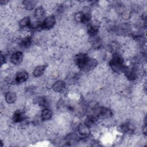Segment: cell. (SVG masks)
Listing matches in <instances>:
<instances>
[{"instance_id": "cell-1", "label": "cell", "mask_w": 147, "mask_h": 147, "mask_svg": "<svg viewBox=\"0 0 147 147\" xmlns=\"http://www.w3.org/2000/svg\"><path fill=\"white\" fill-rule=\"evenodd\" d=\"M29 79V74L25 70H20L14 75V80L12 85L22 84L26 82Z\"/></svg>"}, {"instance_id": "cell-2", "label": "cell", "mask_w": 147, "mask_h": 147, "mask_svg": "<svg viewBox=\"0 0 147 147\" xmlns=\"http://www.w3.org/2000/svg\"><path fill=\"white\" fill-rule=\"evenodd\" d=\"M56 18L53 14L47 16L42 22V26L44 30H50L55 27Z\"/></svg>"}, {"instance_id": "cell-3", "label": "cell", "mask_w": 147, "mask_h": 147, "mask_svg": "<svg viewBox=\"0 0 147 147\" xmlns=\"http://www.w3.org/2000/svg\"><path fill=\"white\" fill-rule=\"evenodd\" d=\"M51 90L54 92L63 94L67 91V83L63 80H57L52 84Z\"/></svg>"}, {"instance_id": "cell-4", "label": "cell", "mask_w": 147, "mask_h": 147, "mask_svg": "<svg viewBox=\"0 0 147 147\" xmlns=\"http://www.w3.org/2000/svg\"><path fill=\"white\" fill-rule=\"evenodd\" d=\"M9 59L11 64L18 66L23 63L24 60V55L22 51H16L11 54Z\"/></svg>"}, {"instance_id": "cell-5", "label": "cell", "mask_w": 147, "mask_h": 147, "mask_svg": "<svg viewBox=\"0 0 147 147\" xmlns=\"http://www.w3.org/2000/svg\"><path fill=\"white\" fill-rule=\"evenodd\" d=\"M47 11L42 5H40L35 8L33 12V18L38 22H42L45 18Z\"/></svg>"}, {"instance_id": "cell-6", "label": "cell", "mask_w": 147, "mask_h": 147, "mask_svg": "<svg viewBox=\"0 0 147 147\" xmlns=\"http://www.w3.org/2000/svg\"><path fill=\"white\" fill-rule=\"evenodd\" d=\"M40 118L42 122H47L52 119L53 117V112L52 109L49 107H45L41 110Z\"/></svg>"}, {"instance_id": "cell-7", "label": "cell", "mask_w": 147, "mask_h": 147, "mask_svg": "<svg viewBox=\"0 0 147 147\" xmlns=\"http://www.w3.org/2000/svg\"><path fill=\"white\" fill-rule=\"evenodd\" d=\"M18 95L15 92L9 90L4 94V100L7 105L14 104L17 99Z\"/></svg>"}, {"instance_id": "cell-8", "label": "cell", "mask_w": 147, "mask_h": 147, "mask_svg": "<svg viewBox=\"0 0 147 147\" xmlns=\"http://www.w3.org/2000/svg\"><path fill=\"white\" fill-rule=\"evenodd\" d=\"M48 65L47 64L40 65L34 67L32 71L33 76L34 78H40L43 76L46 72Z\"/></svg>"}, {"instance_id": "cell-9", "label": "cell", "mask_w": 147, "mask_h": 147, "mask_svg": "<svg viewBox=\"0 0 147 147\" xmlns=\"http://www.w3.org/2000/svg\"><path fill=\"white\" fill-rule=\"evenodd\" d=\"M32 18L29 16H25L18 21V25L20 29L30 28Z\"/></svg>"}, {"instance_id": "cell-10", "label": "cell", "mask_w": 147, "mask_h": 147, "mask_svg": "<svg viewBox=\"0 0 147 147\" xmlns=\"http://www.w3.org/2000/svg\"><path fill=\"white\" fill-rule=\"evenodd\" d=\"M21 2H22V7L24 8V9L26 11H28L33 10L37 3V1H30V0L23 1Z\"/></svg>"}]
</instances>
